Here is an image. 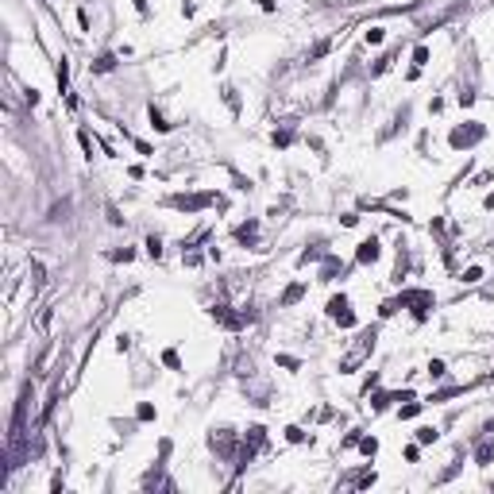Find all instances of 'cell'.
<instances>
[{"label": "cell", "instance_id": "cell-1", "mask_svg": "<svg viewBox=\"0 0 494 494\" xmlns=\"http://www.w3.org/2000/svg\"><path fill=\"white\" fill-rule=\"evenodd\" d=\"M375 340H378V328H363V332L355 336V344L348 348V355L340 359V375H351V371H359L363 359H371V351H375Z\"/></svg>", "mask_w": 494, "mask_h": 494}, {"label": "cell", "instance_id": "cell-2", "mask_svg": "<svg viewBox=\"0 0 494 494\" xmlns=\"http://www.w3.org/2000/svg\"><path fill=\"white\" fill-rule=\"evenodd\" d=\"M479 139H483V124H475V120H471L467 128H456V131L448 135L452 151H467V147H471V143H479Z\"/></svg>", "mask_w": 494, "mask_h": 494}, {"label": "cell", "instance_id": "cell-3", "mask_svg": "<svg viewBox=\"0 0 494 494\" xmlns=\"http://www.w3.org/2000/svg\"><path fill=\"white\" fill-rule=\"evenodd\" d=\"M378 255H382V251H378V240L375 236H371V240H363V244H359V251H355V262H378Z\"/></svg>", "mask_w": 494, "mask_h": 494}, {"label": "cell", "instance_id": "cell-4", "mask_svg": "<svg viewBox=\"0 0 494 494\" xmlns=\"http://www.w3.org/2000/svg\"><path fill=\"white\" fill-rule=\"evenodd\" d=\"M348 305H351V301H348V293H332V297H328V309H324V313H328V317L336 320L340 313H348Z\"/></svg>", "mask_w": 494, "mask_h": 494}, {"label": "cell", "instance_id": "cell-5", "mask_svg": "<svg viewBox=\"0 0 494 494\" xmlns=\"http://www.w3.org/2000/svg\"><path fill=\"white\" fill-rule=\"evenodd\" d=\"M336 274H344V266H340V262L328 255V259H324V266H320V282H332Z\"/></svg>", "mask_w": 494, "mask_h": 494}, {"label": "cell", "instance_id": "cell-6", "mask_svg": "<svg viewBox=\"0 0 494 494\" xmlns=\"http://www.w3.org/2000/svg\"><path fill=\"white\" fill-rule=\"evenodd\" d=\"M425 62H429V46H417V50H413V70H409V81H413V77H417V73H421V66Z\"/></svg>", "mask_w": 494, "mask_h": 494}, {"label": "cell", "instance_id": "cell-7", "mask_svg": "<svg viewBox=\"0 0 494 494\" xmlns=\"http://www.w3.org/2000/svg\"><path fill=\"white\" fill-rule=\"evenodd\" d=\"M93 70H97V73H108V70H116V54H108V50H104V54H97V62H93Z\"/></svg>", "mask_w": 494, "mask_h": 494}, {"label": "cell", "instance_id": "cell-8", "mask_svg": "<svg viewBox=\"0 0 494 494\" xmlns=\"http://www.w3.org/2000/svg\"><path fill=\"white\" fill-rule=\"evenodd\" d=\"M491 460H494V444H491V440H483V444H479V452H475V464H479V467H487Z\"/></svg>", "mask_w": 494, "mask_h": 494}, {"label": "cell", "instance_id": "cell-9", "mask_svg": "<svg viewBox=\"0 0 494 494\" xmlns=\"http://www.w3.org/2000/svg\"><path fill=\"white\" fill-rule=\"evenodd\" d=\"M436 440H440V433H436L433 425H421V429H417V444H436Z\"/></svg>", "mask_w": 494, "mask_h": 494}, {"label": "cell", "instance_id": "cell-10", "mask_svg": "<svg viewBox=\"0 0 494 494\" xmlns=\"http://www.w3.org/2000/svg\"><path fill=\"white\" fill-rule=\"evenodd\" d=\"M147 116H151V128H155V131H170V128H174V124H166V120H162V112L155 108V104H151V112H147Z\"/></svg>", "mask_w": 494, "mask_h": 494}, {"label": "cell", "instance_id": "cell-11", "mask_svg": "<svg viewBox=\"0 0 494 494\" xmlns=\"http://www.w3.org/2000/svg\"><path fill=\"white\" fill-rule=\"evenodd\" d=\"M390 402H398L394 394H375V402H371V413H382V409L390 406Z\"/></svg>", "mask_w": 494, "mask_h": 494}, {"label": "cell", "instance_id": "cell-12", "mask_svg": "<svg viewBox=\"0 0 494 494\" xmlns=\"http://www.w3.org/2000/svg\"><path fill=\"white\" fill-rule=\"evenodd\" d=\"M147 255H151V259H162V240L159 236H147Z\"/></svg>", "mask_w": 494, "mask_h": 494}, {"label": "cell", "instance_id": "cell-13", "mask_svg": "<svg viewBox=\"0 0 494 494\" xmlns=\"http://www.w3.org/2000/svg\"><path fill=\"white\" fill-rule=\"evenodd\" d=\"M135 417H139V421H155V417H159V409L151 406V402H143V406L135 409Z\"/></svg>", "mask_w": 494, "mask_h": 494}, {"label": "cell", "instance_id": "cell-14", "mask_svg": "<svg viewBox=\"0 0 494 494\" xmlns=\"http://www.w3.org/2000/svg\"><path fill=\"white\" fill-rule=\"evenodd\" d=\"M301 293H305V282H297V286H290V290H286V297H282V305H293V301H297Z\"/></svg>", "mask_w": 494, "mask_h": 494}, {"label": "cell", "instance_id": "cell-15", "mask_svg": "<svg viewBox=\"0 0 494 494\" xmlns=\"http://www.w3.org/2000/svg\"><path fill=\"white\" fill-rule=\"evenodd\" d=\"M421 406H425V402H409V406L398 409V417H402V421H409V417H417V413H421Z\"/></svg>", "mask_w": 494, "mask_h": 494}, {"label": "cell", "instance_id": "cell-16", "mask_svg": "<svg viewBox=\"0 0 494 494\" xmlns=\"http://www.w3.org/2000/svg\"><path fill=\"white\" fill-rule=\"evenodd\" d=\"M162 363L170 367V371H182V359H178V351H174V348H166V351H162Z\"/></svg>", "mask_w": 494, "mask_h": 494}, {"label": "cell", "instance_id": "cell-17", "mask_svg": "<svg viewBox=\"0 0 494 494\" xmlns=\"http://www.w3.org/2000/svg\"><path fill=\"white\" fill-rule=\"evenodd\" d=\"M444 375H448L444 359H429V378H444Z\"/></svg>", "mask_w": 494, "mask_h": 494}, {"label": "cell", "instance_id": "cell-18", "mask_svg": "<svg viewBox=\"0 0 494 494\" xmlns=\"http://www.w3.org/2000/svg\"><path fill=\"white\" fill-rule=\"evenodd\" d=\"M359 452H363L367 460H371V456L378 452V440H375V436H363V440H359Z\"/></svg>", "mask_w": 494, "mask_h": 494}, {"label": "cell", "instance_id": "cell-19", "mask_svg": "<svg viewBox=\"0 0 494 494\" xmlns=\"http://www.w3.org/2000/svg\"><path fill=\"white\" fill-rule=\"evenodd\" d=\"M224 101H228V108L240 116V97H236V89H232V85H224Z\"/></svg>", "mask_w": 494, "mask_h": 494}, {"label": "cell", "instance_id": "cell-20", "mask_svg": "<svg viewBox=\"0 0 494 494\" xmlns=\"http://www.w3.org/2000/svg\"><path fill=\"white\" fill-rule=\"evenodd\" d=\"M286 440H290V444H305V433H301L297 425H290V429H286Z\"/></svg>", "mask_w": 494, "mask_h": 494}, {"label": "cell", "instance_id": "cell-21", "mask_svg": "<svg viewBox=\"0 0 494 494\" xmlns=\"http://www.w3.org/2000/svg\"><path fill=\"white\" fill-rule=\"evenodd\" d=\"M382 39H386V31H382V27H367V43H371V46H378Z\"/></svg>", "mask_w": 494, "mask_h": 494}, {"label": "cell", "instance_id": "cell-22", "mask_svg": "<svg viewBox=\"0 0 494 494\" xmlns=\"http://www.w3.org/2000/svg\"><path fill=\"white\" fill-rule=\"evenodd\" d=\"M479 278H483V266H479V262H475V266H467V270H464V282H479Z\"/></svg>", "mask_w": 494, "mask_h": 494}, {"label": "cell", "instance_id": "cell-23", "mask_svg": "<svg viewBox=\"0 0 494 494\" xmlns=\"http://www.w3.org/2000/svg\"><path fill=\"white\" fill-rule=\"evenodd\" d=\"M77 139H81V147H85V159H93V139H89V131H85V128L77 131Z\"/></svg>", "mask_w": 494, "mask_h": 494}, {"label": "cell", "instance_id": "cell-24", "mask_svg": "<svg viewBox=\"0 0 494 494\" xmlns=\"http://www.w3.org/2000/svg\"><path fill=\"white\" fill-rule=\"evenodd\" d=\"M320 54H328V39H320V43L313 46V50H309V62H313V58H320Z\"/></svg>", "mask_w": 494, "mask_h": 494}, {"label": "cell", "instance_id": "cell-25", "mask_svg": "<svg viewBox=\"0 0 494 494\" xmlns=\"http://www.w3.org/2000/svg\"><path fill=\"white\" fill-rule=\"evenodd\" d=\"M336 320H340V328H355V313H351V309H348V313H340Z\"/></svg>", "mask_w": 494, "mask_h": 494}, {"label": "cell", "instance_id": "cell-26", "mask_svg": "<svg viewBox=\"0 0 494 494\" xmlns=\"http://www.w3.org/2000/svg\"><path fill=\"white\" fill-rule=\"evenodd\" d=\"M112 259H116V262H131V259H135V251H131V247H124V251H112Z\"/></svg>", "mask_w": 494, "mask_h": 494}, {"label": "cell", "instance_id": "cell-27", "mask_svg": "<svg viewBox=\"0 0 494 494\" xmlns=\"http://www.w3.org/2000/svg\"><path fill=\"white\" fill-rule=\"evenodd\" d=\"M131 143H135V151H139V155H155V147L147 143V139H131Z\"/></svg>", "mask_w": 494, "mask_h": 494}, {"label": "cell", "instance_id": "cell-28", "mask_svg": "<svg viewBox=\"0 0 494 494\" xmlns=\"http://www.w3.org/2000/svg\"><path fill=\"white\" fill-rule=\"evenodd\" d=\"M406 460H409V464H417V460H421V448H417V444H409V448H406Z\"/></svg>", "mask_w": 494, "mask_h": 494}, {"label": "cell", "instance_id": "cell-29", "mask_svg": "<svg viewBox=\"0 0 494 494\" xmlns=\"http://www.w3.org/2000/svg\"><path fill=\"white\" fill-rule=\"evenodd\" d=\"M278 363H282V367H290V371H297V367H301L297 359H293V355H278Z\"/></svg>", "mask_w": 494, "mask_h": 494}, {"label": "cell", "instance_id": "cell-30", "mask_svg": "<svg viewBox=\"0 0 494 494\" xmlns=\"http://www.w3.org/2000/svg\"><path fill=\"white\" fill-rule=\"evenodd\" d=\"M475 104V93H460V108H471Z\"/></svg>", "mask_w": 494, "mask_h": 494}, {"label": "cell", "instance_id": "cell-31", "mask_svg": "<svg viewBox=\"0 0 494 494\" xmlns=\"http://www.w3.org/2000/svg\"><path fill=\"white\" fill-rule=\"evenodd\" d=\"M128 348H131V340H128V336H116V351H120V355H124Z\"/></svg>", "mask_w": 494, "mask_h": 494}, {"label": "cell", "instance_id": "cell-32", "mask_svg": "<svg viewBox=\"0 0 494 494\" xmlns=\"http://www.w3.org/2000/svg\"><path fill=\"white\" fill-rule=\"evenodd\" d=\"M259 8H262V12H274V8H278V0H259Z\"/></svg>", "mask_w": 494, "mask_h": 494}, {"label": "cell", "instance_id": "cell-33", "mask_svg": "<svg viewBox=\"0 0 494 494\" xmlns=\"http://www.w3.org/2000/svg\"><path fill=\"white\" fill-rule=\"evenodd\" d=\"M483 209H494V193H487V197H483Z\"/></svg>", "mask_w": 494, "mask_h": 494}, {"label": "cell", "instance_id": "cell-34", "mask_svg": "<svg viewBox=\"0 0 494 494\" xmlns=\"http://www.w3.org/2000/svg\"><path fill=\"white\" fill-rule=\"evenodd\" d=\"M135 8H139V12H147V0H135Z\"/></svg>", "mask_w": 494, "mask_h": 494}]
</instances>
